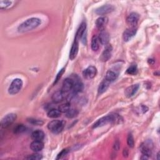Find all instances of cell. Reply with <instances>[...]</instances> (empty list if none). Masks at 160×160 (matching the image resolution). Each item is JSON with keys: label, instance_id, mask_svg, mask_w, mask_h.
Listing matches in <instances>:
<instances>
[{"label": "cell", "instance_id": "30bf717a", "mask_svg": "<svg viewBox=\"0 0 160 160\" xmlns=\"http://www.w3.org/2000/svg\"><path fill=\"white\" fill-rule=\"evenodd\" d=\"M139 19V15L135 12L130 13L126 18V22L131 27H135Z\"/></svg>", "mask_w": 160, "mask_h": 160}, {"label": "cell", "instance_id": "6da1fadb", "mask_svg": "<svg viewBox=\"0 0 160 160\" xmlns=\"http://www.w3.org/2000/svg\"><path fill=\"white\" fill-rule=\"evenodd\" d=\"M122 121V118L117 114H111L106 116H103L99 119L92 125V128H97L103 126L108 123H121Z\"/></svg>", "mask_w": 160, "mask_h": 160}, {"label": "cell", "instance_id": "f546056e", "mask_svg": "<svg viewBox=\"0 0 160 160\" xmlns=\"http://www.w3.org/2000/svg\"><path fill=\"white\" fill-rule=\"evenodd\" d=\"M27 121L33 124V125H36V126H42L44 124V122L42 120L40 119H38L36 118H28Z\"/></svg>", "mask_w": 160, "mask_h": 160}, {"label": "cell", "instance_id": "ac0fdd59", "mask_svg": "<svg viewBox=\"0 0 160 160\" xmlns=\"http://www.w3.org/2000/svg\"><path fill=\"white\" fill-rule=\"evenodd\" d=\"M118 76V73H117L116 71L109 69L106 72L104 79H106V81H108L111 83L117 79Z\"/></svg>", "mask_w": 160, "mask_h": 160}, {"label": "cell", "instance_id": "e0dca14e", "mask_svg": "<svg viewBox=\"0 0 160 160\" xmlns=\"http://www.w3.org/2000/svg\"><path fill=\"white\" fill-rule=\"evenodd\" d=\"M44 148V143L42 141H33L30 144V149L34 152L41 151Z\"/></svg>", "mask_w": 160, "mask_h": 160}, {"label": "cell", "instance_id": "277c9868", "mask_svg": "<svg viewBox=\"0 0 160 160\" xmlns=\"http://www.w3.org/2000/svg\"><path fill=\"white\" fill-rule=\"evenodd\" d=\"M23 85L22 81L19 78L14 79L11 83L10 86L8 89L9 94L14 95L19 92Z\"/></svg>", "mask_w": 160, "mask_h": 160}, {"label": "cell", "instance_id": "d590c367", "mask_svg": "<svg viewBox=\"0 0 160 160\" xmlns=\"http://www.w3.org/2000/svg\"><path fill=\"white\" fill-rule=\"evenodd\" d=\"M119 147H120V144L118 141H116V142H115V144H114V149L116 151H118L119 149Z\"/></svg>", "mask_w": 160, "mask_h": 160}, {"label": "cell", "instance_id": "1f68e13d", "mask_svg": "<svg viewBox=\"0 0 160 160\" xmlns=\"http://www.w3.org/2000/svg\"><path fill=\"white\" fill-rule=\"evenodd\" d=\"M127 144L130 148H133L134 146V140L132 134H129L127 138Z\"/></svg>", "mask_w": 160, "mask_h": 160}, {"label": "cell", "instance_id": "8d00e7d4", "mask_svg": "<svg viewBox=\"0 0 160 160\" xmlns=\"http://www.w3.org/2000/svg\"><path fill=\"white\" fill-rule=\"evenodd\" d=\"M122 154H123V156L125 157H126V156H128V150L126 149H124V150H123V152H122Z\"/></svg>", "mask_w": 160, "mask_h": 160}, {"label": "cell", "instance_id": "8fae6325", "mask_svg": "<svg viewBox=\"0 0 160 160\" xmlns=\"http://www.w3.org/2000/svg\"><path fill=\"white\" fill-rule=\"evenodd\" d=\"M97 74V69L95 66H89L82 71V75L85 78L92 79Z\"/></svg>", "mask_w": 160, "mask_h": 160}, {"label": "cell", "instance_id": "d4e9b609", "mask_svg": "<svg viewBox=\"0 0 160 160\" xmlns=\"http://www.w3.org/2000/svg\"><path fill=\"white\" fill-rule=\"evenodd\" d=\"M61 112L59 111V109L52 108V109H51L48 111V112L47 113V115L49 118H58L61 116Z\"/></svg>", "mask_w": 160, "mask_h": 160}, {"label": "cell", "instance_id": "2e32d148", "mask_svg": "<svg viewBox=\"0 0 160 160\" xmlns=\"http://www.w3.org/2000/svg\"><path fill=\"white\" fill-rule=\"evenodd\" d=\"M98 38L99 39L100 43L101 44L106 46L108 44H109L110 36H109V33L106 31H105V30L101 31V32L98 36Z\"/></svg>", "mask_w": 160, "mask_h": 160}, {"label": "cell", "instance_id": "4316f807", "mask_svg": "<svg viewBox=\"0 0 160 160\" xmlns=\"http://www.w3.org/2000/svg\"><path fill=\"white\" fill-rule=\"evenodd\" d=\"M26 127L24 124H19L16 126L15 128H14V132L15 134H21L26 131Z\"/></svg>", "mask_w": 160, "mask_h": 160}, {"label": "cell", "instance_id": "3957f363", "mask_svg": "<svg viewBox=\"0 0 160 160\" xmlns=\"http://www.w3.org/2000/svg\"><path fill=\"white\" fill-rule=\"evenodd\" d=\"M64 126H65L64 121L62 120L55 119L50 121L48 124V128L52 133L59 134L63 130Z\"/></svg>", "mask_w": 160, "mask_h": 160}, {"label": "cell", "instance_id": "603a6c76", "mask_svg": "<svg viewBox=\"0 0 160 160\" xmlns=\"http://www.w3.org/2000/svg\"><path fill=\"white\" fill-rule=\"evenodd\" d=\"M100 41L98 38V36L94 35L91 38V47L92 51H96L99 49L100 47Z\"/></svg>", "mask_w": 160, "mask_h": 160}, {"label": "cell", "instance_id": "44dd1931", "mask_svg": "<svg viewBox=\"0 0 160 160\" xmlns=\"http://www.w3.org/2000/svg\"><path fill=\"white\" fill-rule=\"evenodd\" d=\"M64 94L61 91V90L57 91L52 94L51 99L54 103H59L62 102V100L64 99Z\"/></svg>", "mask_w": 160, "mask_h": 160}, {"label": "cell", "instance_id": "9a60e30c", "mask_svg": "<svg viewBox=\"0 0 160 160\" xmlns=\"http://www.w3.org/2000/svg\"><path fill=\"white\" fill-rule=\"evenodd\" d=\"M108 22V18L106 16H101L98 18L96 21V28L101 30H104Z\"/></svg>", "mask_w": 160, "mask_h": 160}, {"label": "cell", "instance_id": "d6986e66", "mask_svg": "<svg viewBox=\"0 0 160 160\" xmlns=\"http://www.w3.org/2000/svg\"><path fill=\"white\" fill-rule=\"evenodd\" d=\"M86 23L85 22H82L77 31L75 38L78 39H82L83 37L86 36Z\"/></svg>", "mask_w": 160, "mask_h": 160}, {"label": "cell", "instance_id": "7a4b0ae2", "mask_svg": "<svg viewBox=\"0 0 160 160\" xmlns=\"http://www.w3.org/2000/svg\"><path fill=\"white\" fill-rule=\"evenodd\" d=\"M41 23L40 19L38 18H31L22 22L18 27V31L19 32H25L36 29Z\"/></svg>", "mask_w": 160, "mask_h": 160}, {"label": "cell", "instance_id": "5bb4252c", "mask_svg": "<svg viewBox=\"0 0 160 160\" xmlns=\"http://www.w3.org/2000/svg\"><path fill=\"white\" fill-rule=\"evenodd\" d=\"M139 88V84H132L129 87H128L124 91V94L127 98H131L138 91Z\"/></svg>", "mask_w": 160, "mask_h": 160}, {"label": "cell", "instance_id": "9c48e42d", "mask_svg": "<svg viewBox=\"0 0 160 160\" xmlns=\"http://www.w3.org/2000/svg\"><path fill=\"white\" fill-rule=\"evenodd\" d=\"M73 84H74V81L73 79L72 78H66L62 84V88H61V91L64 93H68L73 88Z\"/></svg>", "mask_w": 160, "mask_h": 160}, {"label": "cell", "instance_id": "d6a6232c", "mask_svg": "<svg viewBox=\"0 0 160 160\" xmlns=\"http://www.w3.org/2000/svg\"><path fill=\"white\" fill-rule=\"evenodd\" d=\"M42 156L37 152H35L32 154L29 155L28 157H26V159H32V160H39L41 159H42Z\"/></svg>", "mask_w": 160, "mask_h": 160}, {"label": "cell", "instance_id": "7402d4cb", "mask_svg": "<svg viewBox=\"0 0 160 160\" xmlns=\"http://www.w3.org/2000/svg\"><path fill=\"white\" fill-rule=\"evenodd\" d=\"M44 132L39 129L33 131L31 135V138L33 141H42L44 138Z\"/></svg>", "mask_w": 160, "mask_h": 160}, {"label": "cell", "instance_id": "7c38bea8", "mask_svg": "<svg viewBox=\"0 0 160 160\" xmlns=\"http://www.w3.org/2000/svg\"><path fill=\"white\" fill-rule=\"evenodd\" d=\"M137 32V28L135 27H131L125 30L122 34V38L124 41H129L132 37L135 36Z\"/></svg>", "mask_w": 160, "mask_h": 160}, {"label": "cell", "instance_id": "836d02e7", "mask_svg": "<svg viewBox=\"0 0 160 160\" xmlns=\"http://www.w3.org/2000/svg\"><path fill=\"white\" fill-rule=\"evenodd\" d=\"M68 152H69V150H68V149H62L58 154V156H57V157H56V159H62V158H64V156H66L68 154Z\"/></svg>", "mask_w": 160, "mask_h": 160}, {"label": "cell", "instance_id": "cb8c5ba5", "mask_svg": "<svg viewBox=\"0 0 160 160\" xmlns=\"http://www.w3.org/2000/svg\"><path fill=\"white\" fill-rule=\"evenodd\" d=\"M109 84H110V82H108V81H106V79H104L103 81H102L98 86V94H101L104 93L108 89V88L109 86Z\"/></svg>", "mask_w": 160, "mask_h": 160}, {"label": "cell", "instance_id": "f1b7e54d", "mask_svg": "<svg viewBox=\"0 0 160 160\" xmlns=\"http://www.w3.org/2000/svg\"><path fill=\"white\" fill-rule=\"evenodd\" d=\"M138 72V68L136 64L130 66L126 70V73L129 75H135Z\"/></svg>", "mask_w": 160, "mask_h": 160}, {"label": "cell", "instance_id": "e575fe53", "mask_svg": "<svg viewBox=\"0 0 160 160\" xmlns=\"http://www.w3.org/2000/svg\"><path fill=\"white\" fill-rule=\"evenodd\" d=\"M64 71H65V68H62L59 71V72L58 73V74L56 75V78H55L54 82V84H56V83L59 81V80L61 79V76H62V74H64Z\"/></svg>", "mask_w": 160, "mask_h": 160}, {"label": "cell", "instance_id": "4dcf8cb0", "mask_svg": "<svg viewBox=\"0 0 160 160\" xmlns=\"http://www.w3.org/2000/svg\"><path fill=\"white\" fill-rule=\"evenodd\" d=\"M12 3L13 1H0V8L1 9H6Z\"/></svg>", "mask_w": 160, "mask_h": 160}, {"label": "cell", "instance_id": "ffe728a7", "mask_svg": "<svg viewBox=\"0 0 160 160\" xmlns=\"http://www.w3.org/2000/svg\"><path fill=\"white\" fill-rule=\"evenodd\" d=\"M74 81V84H73V88H72V91L73 93H78L81 92L83 90L84 86L83 83L80 81L79 79H75V81Z\"/></svg>", "mask_w": 160, "mask_h": 160}, {"label": "cell", "instance_id": "ba28073f", "mask_svg": "<svg viewBox=\"0 0 160 160\" xmlns=\"http://www.w3.org/2000/svg\"><path fill=\"white\" fill-rule=\"evenodd\" d=\"M114 10V7L111 4H104L96 10V13L100 16L106 15L112 12Z\"/></svg>", "mask_w": 160, "mask_h": 160}, {"label": "cell", "instance_id": "8992f818", "mask_svg": "<svg viewBox=\"0 0 160 160\" xmlns=\"http://www.w3.org/2000/svg\"><path fill=\"white\" fill-rule=\"evenodd\" d=\"M153 146V144L151 141L148 140L142 143L141 146V151L142 155L146 156L147 157H150L152 153V148Z\"/></svg>", "mask_w": 160, "mask_h": 160}, {"label": "cell", "instance_id": "52a82bcc", "mask_svg": "<svg viewBox=\"0 0 160 160\" xmlns=\"http://www.w3.org/2000/svg\"><path fill=\"white\" fill-rule=\"evenodd\" d=\"M112 47L110 44H108L106 45L104 51H102L101 56L99 57V59L102 62H106L108 61L112 55Z\"/></svg>", "mask_w": 160, "mask_h": 160}, {"label": "cell", "instance_id": "83f0119b", "mask_svg": "<svg viewBox=\"0 0 160 160\" xmlns=\"http://www.w3.org/2000/svg\"><path fill=\"white\" fill-rule=\"evenodd\" d=\"M79 114V111L77 109H70L66 113V116L68 118H73L76 116H77Z\"/></svg>", "mask_w": 160, "mask_h": 160}, {"label": "cell", "instance_id": "5b68a950", "mask_svg": "<svg viewBox=\"0 0 160 160\" xmlns=\"http://www.w3.org/2000/svg\"><path fill=\"white\" fill-rule=\"evenodd\" d=\"M16 114L14 113H9L6 115L1 121V126L3 128H6L9 127L16 119Z\"/></svg>", "mask_w": 160, "mask_h": 160}, {"label": "cell", "instance_id": "484cf974", "mask_svg": "<svg viewBox=\"0 0 160 160\" xmlns=\"http://www.w3.org/2000/svg\"><path fill=\"white\" fill-rule=\"evenodd\" d=\"M71 109V104L69 102H66L60 105L58 107V109L61 112L66 113Z\"/></svg>", "mask_w": 160, "mask_h": 160}, {"label": "cell", "instance_id": "4fadbf2b", "mask_svg": "<svg viewBox=\"0 0 160 160\" xmlns=\"http://www.w3.org/2000/svg\"><path fill=\"white\" fill-rule=\"evenodd\" d=\"M79 50V42H78V39L75 38L74 41L72 44L70 52H69V59L71 60H73L77 56L78 52Z\"/></svg>", "mask_w": 160, "mask_h": 160}]
</instances>
